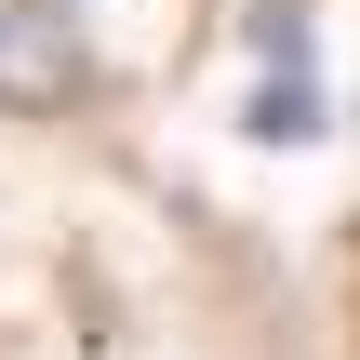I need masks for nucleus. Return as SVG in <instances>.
Wrapping results in <instances>:
<instances>
[{
  "label": "nucleus",
  "instance_id": "1",
  "mask_svg": "<svg viewBox=\"0 0 360 360\" xmlns=\"http://www.w3.org/2000/svg\"><path fill=\"white\" fill-rule=\"evenodd\" d=\"M67 94H80L67 0H0V107H67Z\"/></svg>",
  "mask_w": 360,
  "mask_h": 360
},
{
  "label": "nucleus",
  "instance_id": "2",
  "mask_svg": "<svg viewBox=\"0 0 360 360\" xmlns=\"http://www.w3.org/2000/svg\"><path fill=\"white\" fill-rule=\"evenodd\" d=\"M307 94H321V80H294V67H281V80L254 94V134H267V147H307V134H321V107H307Z\"/></svg>",
  "mask_w": 360,
  "mask_h": 360
}]
</instances>
